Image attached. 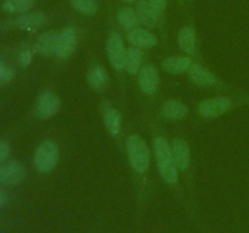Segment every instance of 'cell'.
Listing matches in <instances>:
<instances>
[{
	"label": "cell",
	"instance_id": "1",
	"mask_svg": "<svg viewBox=\"0 0 249 233\" xmlns=\"http://www.w3.org/2000/svg\"><path fill=\"white\" fill-rule=\"evenodd\" d=\"M249 106V92L237 90L232 95H219L202 100L197 104V113L204 119H216L240 107Z\"/></svg>",
	"mask_w": 249,
	"mask_h": 233
},
{
	"label": "cell",
	"instance_id": "2",
	"mask_svg": "<svg viewBox=\"0 0 249 233\" xmlns=\"http://www.w3.org/2000/svg\"><path fill=\"white\" fill-rule=\"evenodd\" d=\"M153 153H155L156 164L160 177L165 183L177 186L179 183V169L175 164L170 142L162 135L153 137Z\"/></svg>",
	"mask_w": 249,
	"mask_h": 233
},
{
	"label": "cell",
	"instance_id": "3",
	"mask_svg": "<svg viewBox=\"0 0 249 233\" xmlns=\"http://www.w3.org/2000/svg\"><path fill=\"white\" fill-rule=\"evenodd\" d=\"M129 165L134 174L146 175L151 165V152L146 141L138 133H131L125 140Z\"/></svg>",
	"mask_w": 249,
	"mask_h": 233
},
{
	"label": "cell",
	"instance_id": "4",
	"mask_svg": "<svg viewBox=\"0 0 249 233\" xmlns=\"http://www.w3.org/2000/svg\"><path fill=\"white\" fill-rule=\"evenodd\" d=\"M60 160V148L53 140H46L36 147L33 155V165L40 174L53 171Z\"/></svg>",
	"mask_w": 249,
	"mask_h": 233
},
{
	"label": "cell",
	"instance_id": "5",
	"mask_svg": "<svg viewBox=\"0 0 249 233\" xmlns=\"http://www.w3.org/2000/svg\"><path fill=\"white\" fill-rule=\"evenodd\" d=\"M187 74H189L190 80L198 86L216 87V89L225 90V91H236L233 87L228 86L223 80L219 79L211 69H208L204 66L198 65V63H194Z\"/></svg>",
	"mask_w": 249,
	"mask_h": 233
},
{
	"label": "cell",
	"instance_id": "6",
	"mask_svg": "<svg viewBox=\"0 0 249 233\" xmlns=\"http://www.w3.org/2000/svg\"><path fill=\"white\" fill-rule=\"evenodd\" d=\"M106 51L109 63L114 69L118 70V72L125 69L128 48H125L123 38L118 32H112L108 35L106 43Z\"/></svg>",
	"mask_w": 249,
	"mask_h": 233
},
{
	"label": "cell",
	"instance_id": "7",
	"mask_svg": "<svg viewBox=\"0 0 249 233\" xmlns=\"http://www.w3.org/2000/svg\"><path fill=\"white\" fill-rule=\"evenodd\" d=\"M60 107L61 100L58 95L51 90H45L36 99L34 112H36V118L46 120V119H50L56 116L57 112L60 111Z\"/></svg>",
	"mask_w": 249,
	"mask_h": 233
},
{
	"label": "cell",
	"instance_id": "8",
	"mask_svg": "<svg viewBox=\"0 0 249 233\" xmlns=\"http://www.w3.org/2000/svg\"><path fill=\"white\" fill-rule=\"evenodd\" d=\"M26 167L18 160H7L0 164V184L6 187L18 186L26 177Z\"/></svg>",
	"mask_w": 249,
	"mask_h": 233
},
{
	"label": "cell",
	"instance_id": "9",
	"mask_svg": "<svg viewBox=\"0 0 249 233\" xmlns=\"http://www.w3.org/2000/svg\"><path fill=\"white\" fill-rule=\"evenodd\" d=\"M138 83L141 92L146 96H153L160 87V73L151 63L143 65L138 74Z\"/></svg>",
	"mask_w": 249,
	"mask_h": 233
},
{
	"label": "cell",
	"instance_id": "10",
	"mask_svg": "<svg viewBox=\"0 0 249 233\" xmlns=\"http://www.w3.org/2000/svg\"><path fill=\"white\" fill-rule=\"evenodd\" d=\"M78 45V34L74 27H65L58 34L56 56L61 60H67L74 53Z\"/></svg>",
	"mask_w": 249,
	"mask_h": 233
},
{
	"label": "cell",
	"instance_id": "11",
	"mask_svg": "<svg viewBox=\"0 0 249 233\" xmlns=\"http://www.w3.org/2000/svg\"><path fill=\"white\" fill-rule=\"evenodd\" d=\"M170 146H172L175 164L179 171H187L192 162L191 150L187 141L181 137H174L170 142Z\"/></svg>",
	"mask_w": 249,
	"mask_h": 233
},
{
	"label": "cell",
	"instance_id": "12",
	"mask_svg": "<svg viewBox=\"0 0 249 233\" xmlns=\"http://www.w3.org/2000/svg\"><path fill=\"white\" fill-rule=\"evenodd\" d=\"M48 22V17L41 11L26 12V14L18 15L14 19L12 24L19 31H36L39 28H43Z\"/></svg>",
	"mask_w": 249,
	"mask_h": 233
},
{
	"label": "cell",
	"instance_id": "13",
	"mask_svg": "<svg viewBox=\"0 0 249 233\" xmlns=\"http://www.w3.org/2000/svg\"><path fill=\"white\" fill-rule=\"evenodd\" d=\"M189 112L190 108L186 103L175 99L167 100L160 107V116L169 121L182 120L189 116Z\"/></svg>",
	"mask_w": 249,
	"mask_h": 233
},
{
	"label": "cell",
	"instance_id": "14",
	"mask_svg": "<svg viewBox=\"0 0 249 233\" xmlns=\"http://www.w3.org/2000/svg\"><path fill=\"white\" fill-rule=\"evenodd\" d=\"M178 46L185 55L194 58L198 53V43L197 34L192 27L185 26L180 28L178 33Z\"/></svg>",
	"mask_w": 249,
	"mask_h": 233
},
{
	"label": "cell",
	"instance_id": "15",
	"mask_svg": "<svg viewBox=\"0 0 249 233\" xmlns=\"http://www.w3.org/2000/svg\"><path fill=\"white\" fill-rule=\"evenodd\" d=\"M194 63V58L187 55L168 56L162 61V69L169 74H184L189 73Z\"/></svg>",
	"mask_w": 249,
	"mask_h": 233
},
{
	"label": "cell",
	"instance_id": "16",
	"mask_svg": "<svg viewBox=\"0 0 249 233\" xmlns=\"http://www.w3.org/2000/svg\"><path fill=\"white\" fill-rule=\"evenodd\" d=\"M58 34L60 32L56 31H46L41 33L38 36L36 41L34 49L36 52L45 57H50V56H56V51H57V43H58Z\"/></svg>",
	"mask_w": 249,
	"mask_h": 233
},
{
	"label": "cell",
	"instance_id": "17",
	"mask_svg": "<svg viewBox=\"0 0 249 233\" xmlns=\"http://www.w3.org/2000/svg\"><path fill=\"white\" fill-rule=\"evenodd\" d=\"M126 39L131 44V46H135L141 50L142 49H152L157 45V36L151 31L141 28V27L128 32Z\"/></svg>",
	"mask_w": 249,
	"mask_h": 233
},
{
	"label": "cell",
	"instance_id": "18",
	"mask_svg": "<svg viewBox=\"0 0 249 233\" xmlns=\"http://www.w3.org/2000/svg\"><path fill=\"white\" fill-rule=\"evenodd\" d=\"M102 118H104V125L108 133L113 137L121 135L122 131V124H123V119H122V114L116 107L113 106H105L104 112H102Z\"/></svg>",
	"mask_w": 249,
	"mask_h": 233
},
{
	"label": "cell",
	"instance_id": "19",
	"mask_svg": "<svg viewBox=\"0 0 249 233\" xmlns=\"http://www.w3.org/2000/svg\"><path fill=\"white\" fill-rule=\"evenodd\" d=\"M87 82L94 91L102 92L108 84V73L100 63L91 66L87 74Z\"/></svg>",
	"mask_w": 249,
	"mask_h": 233
},
{
	"label": "cell",
	"instance_id": "20",
	"mask_svg": "<svg viewBox=\"0 0 249 233\" xmlns=\"http://www.w3.org/2000/svg\"><path fill=\"white\" fill-rule=\"evenodd\" d=\"M136 14H138L140 24L145 26L147 29L155 28L160 21V15L155 11L148 0H139L136 2Z\"/></svg>",
	"mask_w": 249,
	"mask_h": 233
},
{
	"label": "cell",
	"instance_id": "21",
	"mask_svg": "<svg viewBox=\"0 0 249 233\" xmlns=\"http://www.w3.org/2000/svg\"><path fill=\"white\" fill-rule=\"evenodd\" d=\"M117 21H118L119 26L125 29L126 32L139 28V26H140L138 14H136L135 10L129 6L119 9L118 14H117Z\"/></svg>",
	"mask_w": 249,
	"mask_h": 233
},
{
	"label": "cell",
	"instance_id": "22",
	"mask_svg": "<svg viewBox=\"0 0 249 233\" xmlns=\"http://www.w3.org/2000/svg\"><path fill=\"white\" fill-rule=\"evenodd\" d=\"M142 67V50L135 46H130L126 51L125 72L129 75H138Z\"/></svg>",
	"mask_w": 249,
	"mask_h": 233
},
{
	"label": "cell",
	"instance_id": "23",
	"mask_svg": "<svg viewBox=\"0 0 249 233\" xmlns=\"http://www.w3.org/2000/svg\"><path fill=\"white\" fill-rule=\"evenodd\" d=\"M36 4V0H4L1 4L2 11L10 15H22L28 12Z\"/></svg>",
	"mask_w": 249,
	"mask_h": 233
},
{
	"label": "cell",
	"instance_id": "24",
	"mask_svg": "<svg viewBox=\"0 0 249 233\" xmlns=\"http://www.w3.org/2000/svg\"><path fill=\"white\" fill-rule=\"evenodd\" d=\"M73 9L84 16H94L97 12L96 0H71Z\"/></svg>",
	"mask_w": 249,
	"mask_h": 233
},
{
	"label": "cell",
	"instance_id": "25",
	"mask_svg": "<svg viewBox=\"0 0 249 233\" xmlns=\"http://www.w3.org/2000/svg\"><path fill=\"white\" fill-rule=\"evenodd\" d=\"M15 78V72L11 67L0 61V87L11 83Z\"/></svg>",
	"mask_w": 249,
	"mask_h": 233
},
{
	"label": "cell",
	"instance_id": "26",
	"mask_svg": "<svg viewBox=\"0 0 249 233\" xmlns=\"http://www.w3.org/2000/svg\"><path fill=\"white\" fill-rule=\"evenodd\" d=\"M11 154V147H10V143L6 141L0 140V164H2L4 162H6L7 158Z\"/></svg>",
	"mask_w": 249,
	"mask_h": 233
},
{
	"label": "cell",
	"instance_id": "27",
	"mask_svg": "<svg viewBox=\"0 0 249 233\" xmlns=\"http://www.w3.org/2000/svg\"><path fill=\"white\" fill-rule=\"evenodd\" d=\"M32 60H33V53H32V51L29 49H24V50H22L19 52L18 61L22 67H27V66L31 65Z\"/></svg>",
	"mask_w": 249,
	"mask_h": 233
},
{
	"label": "cell",
	"instance_id": "28",
	"mask_svg": "<svg viewBox=\"0 0 249 233\" xmlns=\"http://www.w3.org/2000/svg\"><path fill=\"white\" fill-rule=\"evenodd\" d=\"M148 2L160 16L164 12L165 7H167V0H148Z\"/></svg>",
	"mask_w": 249,
	"mask_h": 233
},
{
	"label": "cell",
	"instance_id": "29",
	"mask_svg": "<svg viewBox=\"0 0 249 233\" xmlns=\"http://www.w3.org/2000/svg\"><path fill=\"white\" fill-rule=\"evenodd\" d=\"M5 203H6V193L0 188V208H2Z\"/></svg>",
	"mask_w": 249,
	"mask_h": 233
},
{
	"label": "cell",
	"instance_id": "30",
	"mask_svg": "<svg viewBox=\"0 0 249 233\" xmlns=\"http://www.w3.org/2000/svg\"><path fill=\"white\" fill-rule=\"evenodd\" d=\"M124 2H128V4H130V2H134L135 1V0H123Z\"/></svg>",
	"mask_w": 249,
	"mask_h": 233
}]
</instances>
